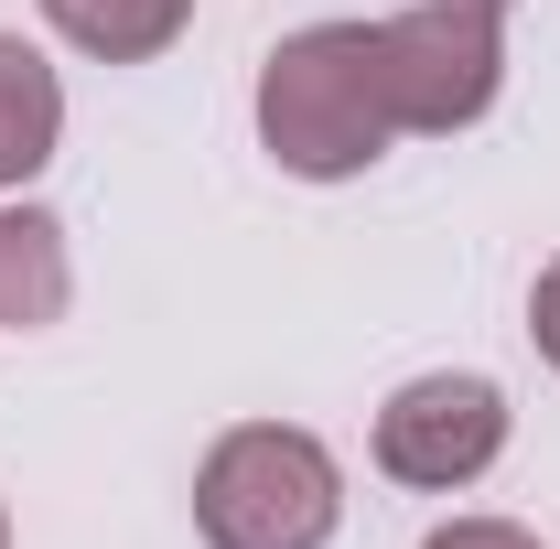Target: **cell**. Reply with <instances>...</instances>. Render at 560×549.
<instances>
[{
    "instance_id": "1",
    "label": "cell",
    "mask_w": 560,
    "mask_h": 549,
    "mask_svg": "<svg viewBox=\"0 0 560 549\" xmlns=\"http://www.w3.org/2000/svg\"><path fill=\"white\" fill-rule=\"evenodd\" d=\"M248 119L291 184H355L399 151L388 86H377V22H302L259 55Z\"/></svg>"
},
{
    "instance_id": "2",
    "label": "cell",
    "mask_w": 560,
    "mask_h": 549,
    "mask_svg": "<svg viewBox=\"0 0 560 549\" xmlns=\"http://www.w3.org/2000/svg\"><path fill=\"white\" fill-rule=\"evenodd\" d=\"M346 464L302 420H226L195 464V539L206 549H335Z\"/></svg>"
},
{
    "instance_id": "3",
    "label": "cell",
    "mask_w": 560,
    "mask_h": 549,
    "mask_svg": "<svg viewBox=\"0 0 560 549\" xmlns=\"http://www.w3.org/2000/svg\"><path fill=\"white\" fill-rule=\"evenodd\" d=\"M377 86L399 140H453L506 97V11L486 0H410L377 22Z\"/></svg>"
},
{
    "instance_id": "4",
    "label": "cell",
    "mask_w": 560,
    "mask_h": 549,
    "mask_svg": "<svg viewBox=\"0 0 560 549\" xmlns=\"http://www.w3.org/2000/svg\"><path fill=\"white\" fill-rule=\"evenodd\" d=\"M506 442H517V410H506V388H495L486 366H420V377H399L377 399V431H366L377 475L410 484V495L486 484L506 464Z\"/></svg>"
},
{
    "instance_id": "5",
    "label": "cell",
    "mask_w": 560,
    "mask_h": 549,
    "mask_svg": "<svg viewBox=\"0 0 560 549\" xmlns=\"http://www.w3.org/2000/svg\"><path fill=\"white\" fill-rule=\"evenodd\" d=\"M66 151V75L33 33H0V195H33Z\"/></svg>"
},
{
    "instance_id": "6",
    "label": "cell",
    "mask_w": 560,
    "mask_h": 549,
    "mask_svg": "<svg viewBox=\"0 0 560 549\" xmlns=\"http://www.w3.org/2000/svg\"><path fill=\"white\" fill-rule=\"evenodd\" d=\"M66 302H75L66 215L0 195V335H44V324H66Z\"/></svg>"
},
{
    "instance_id": "7",
    "label": "cell",
    "mask_w": 560,
    "mask_h": 549,
    "mask_svg": "<svg viewBox=\"0 0 560 549\" xmlns=\"http://www.w3.org/2000/svg\"><path fill=\"white\" fill-rule=\"evenodd\" d=\"M44 33L75 44L86 66H162L195 33V0H33Z\"/></svg>"
},
{
    "instance_id": "8",
    "label": "cell",
    "mask_w": 560,
    "mask_h": 549,
    "mask_svg": "<svg viewBox=\"0 0 560 549\" xmlns=\"http://www.w3.org/2000/svg\"><path fill=\"white\" fill-rule=\"evenodd\" d=\"M420 549H550L539 528H517V517H442Z\"/></svg>"
},
{
    "instance_id": "9",
    "label": "cell",
    "mask_w": 560,
    "mask_h": 549,
    "mask_svg": "<svg viewBox=\"0 0 560 549\" xmlns=\"http://www.w3.org/2000/svg\"><path fill=\"white\" fill-rule=\"evenodd\" d=\"M528 344H539V366L560 377V259H539V280H528Z\"/></svg>"
},
{
    "instance_id": "10",
    "label": "cell",
    "mask_w": 560,
    "mask_h": 549,
    "mask_svg": "<svg viewBox=\"0 0 560 549\" xmlns=\"http://www.w3.org/2000/svg\"><path fill=\"white\" fill-rule=\"evenodd\" d=\"M0 549H11V506H0Z\"/></svg>"
},
{
    "instance_id": "11",
    "label": "cell",
    "mask_w": 560,
    "mask_h": 549,
    "mask_svg": "<svg viewBox=\"0 0 560 549\" xmlns=\"http://www.w3.org/2000/svg\"><path fill=\"white\" fill-rule=\"evenodd\" d=\"M486 11H517V0H486Z\"/></svg>"
}]
</instances>
